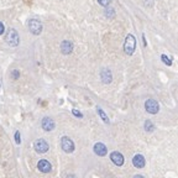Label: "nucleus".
Segmentation results:
<instances>
[{
  "instance_id": "a211bd4d",
  "label": "nucleus",
  "mask_w": 178,
  "mask_h": 178,
  "mask_svg": "<svg viewBox=\"0 0 178 178\" xmlns=\"http://www.w3.org/2000/svg\"><path fill=\"white\" fill-rule=\"evenodd\" d=\"M110 1L111 0H98V2H99V5H101V6H109V4H110Z\"/></svg>"
},
{
  "instance_id": "9b49d317",
  "label": "nucleus",
  "mask_w": 178,
  "mask_h": 178,
  "mask_svg": "<svg viewBox=\"0 0 178 178\" xmlns=\"http://www.w3.org/2000/svg\"><path fill=\"white\" fill-rule=\"evenodd\" d=\"M100 78H101V81H103L104 84H109L113 81V74H111V72L108 68H104L100 72Z\"/></svg>"
},
{
  "instance_id": "412c9836",
  "label": "nucleus",
  "mask_w": 178,
  "mask_h": 178,
  "mask_svg": "<svg viewBox=\"0 0 178 178\" xmlns=\"http://www.w3.org/2000/svg\"><path fill=\"white\" fill-rule=\"evenodd\" d=\"M72 113H73V115H76L77 118H83V114H82L81 111H78L77 109H73V110H72Z\"/></svg>"
},
{
  "instance_id": "20e7f679",
  "label": "nucleus",
  "mask_w": 178,
  "mask_h": 178,
  "mask_svg": "<svg viewBox=\"0 0 178 178\" xmlns=\"http://www.w3.org/2000/svg\"><path fill=\"white\" fill-rule=\"evenodd\" d=\"M29 30L33 35H40L42 32V24L36 19H31L29 21Z\"/></svg>"
},
{
  "instance_id": "f03ea898",
  "label": "nucleus",
  "mask_w": 178,
  "mask_h": 178,
  "mask_svg": "<svg viewBox=\"0 0 178 178\" xmlns=\"http://www.w3.org/2000/svg\"><path fill=\"white\" fill-rule=\"evenodd\" d=\"M5 41H6L7 45H10L12 47H16L20 42V37H19L17 31L15 29H10L6 33V36H5Z\"/></svg>"
},
{
  "instance_id": "1a4fd4ad",
  "label": "nucleus",
  "mask_w": 178,
  "mask_h": 178,
  "mask_svg": "<svg viewBox=\"0 0 178 178\" xmlns=\"http://www.w3.org/2000/svg\"><path fill=\"white\" fill-rule=\"evenodd\" d=\"M37 168H38L42 173H48V172H51L52 166H51V163H50L47 160H41V161L37 163Z\"/></svg>"
},
{
  "instance_id": "39448f33",
  "label": "nucleus",
  "mask_w": 178,
  "mask_h": 178,
  "mask_svg": "<svg viewBox=\"0 0 178 178\" xmlns=\"http://www.w3.org/2000/svg\"><path fill=\"white\" fill-rule=\"evenodd\" d=\"M145 109H146V111L150 113V114H157L158 110H160V105H158V103H157L156 100L149 99V100H146V103H145Z\"/></svg>"
},
{
  "instance_id": "9d476101",
  "label": "nucleus",
  "mask_w": 178,
  "mask_h": 178,
  "mask_svg": "<svg viewBox=\"0 0 178 178\" xmlns=\"http://www.w3.org/2000/svg\"><path fill=\"white\" fill-rule=\"evenodd\" d=\"M72 51H73V43L68 40H65L61 43V52L63 55H69V53H72Z\"/></svg>"
},
{
  "instance_id": "4468645a",
  "label": "nucleus",
  "mask_w": 178,
  "mask_h": 178,
  "mask_svg": "<svg viewBox=\"0 0 178 178\" xmlns=\"http://www.w3.org/2000/svg\"><path fill=\"white\" fill-rule=\"evenodd\" d=\"M96 111H98V114H99V116L101 118V120L105 122V124H109V119H108V116H106V114L103 111V109L101 108H96Z\"/></svg>"
},
{
  "instance_id": "f3484780",
  "label": "nucleus",
  "mask_w": 178,
  "mask_h": 178,
  "mask_svg": "<svg viewBox=\"0 0 178 178\" xmlns=\"http://www.w3.org/2000/svg\"><path fill=\"white\" fill-rule=\"evenodd\" d=\"M161 60L163 61V63H165L166 66H172V60H171L170 57H167L166 55H162V56H161Z\"/></svg>"
},
{
  "instance_id": "6ab92c4d",
  "label": "nucleus",
  "mask_w": 178,
  "mask_h": 178,
  "mask_svg": "<svg viewBox=\"0 0 178 178\" xmlns=\"http://www.w3.org/2000/svg\"><path fill=\"white\" fill-rule=\"evenodd\" d=\"M11 77H12L14 79H17V78L20 77V72H19L17 69H14V71L11 72Z\"/></svg>"
},
{
  "instance_id": "393cba45",
  "label": "nucleus",
  "mask_w": 178,
  "mask_h": 178,
  "mask_svg": "<svg viewBox=\"0 0 178 178\" xmlns=\"http://www.w3.org/2000/svg\"><path fill=\"white\" fill-rule=\"evenodd\" d=\"M67 178H76V176H74V175H68Z\"/></svg>"
},
{
  "instance_id": "4be33fe9",
  "label": "nucleus",
  "mask_w": 178,
  "mask_h": 178,
  "mask_svg": "<svg viewBox=\"0 0 178 178\" xmlns=\"http://www.w3.org/2000/svg\"><path fill=\"white\" fill-rule=\"evenodd\" d=\"M154 0H145V6H152Z\"/></svg>"
},
{
  "instance_id": "b1692460",
  "label": "nucleus",
  "mask_w": 178,
  "mask_h": 178,
  "mask_svg": "<svg viewBox=\"0 0 178 178\" xmlns=\"http://www.w3.org/2000/svg\"><path fill=\"white\" fill-rule=\"evenodd\" d=\"M134 178H144V176H141V175H136V176H134Z\"/></svg>"
},
{
  "instance_id": "423d86ee",
  "label": "nucleus",
  "mask_w": 178,
  "mask_h": 178,
  "mask_svg": "<svg viewBox=\"0 0 178 178\" xmlns=\"http://www.w3.org/2000/svg\"><path fill=\"white\" fill-rule=\"evenodd\" d=\"M48 149H50V146H48V144L43 139H40V140H37L35 142V150L38 154H45V152L48 151Z\"/></svg>"
},
{
  "instance_id": "aec40b11",
  "label": "nucleus",
  "mask_w": 178,
  "mask_h": 178,
  "mask_svg": "<svg viewBox=\"0 0 178 178\" xmlns=\"http://www.w3.org/2000/svg\"><path fill=\"white\" fill-rule=\"evenodd\" d=\"M15 142H16L17 145H20V142H21V137H20V131H16V132H15Z\"/></svg>"
},
{
  "instance_id": "f8f14e48",
  "label": "nucleus",
  "mask_w": 178,
  "mask_h": 178,
  "mask_svg": "<svg viewBox=\"0 0 178 178\" xmlns=\"http://www.w3.org/2000/svg\"><path fill=\"white\" fill-rule=\"evenodd\" d=\"M94 152H95L98 156H105V155L108 154V149H106V146H105L104 144L98 142V144L94 145Z\"/></svg>"
},
{
  "instance_id": "7ed1b4c3",
  "label": "nucleus",
  "mask_w": 178,
  "mask_h": 178,
  "mask_svg": "<svg viewBox=\"0 0 178 178\" xmlns=\"http://www.w3.org/2000/svg\"><path fill=\"white\" fill-rule=\"evenodd\" d=\"M61 146H62L63 151L67 152V154H71V152L74 151V142L68 136H63L61 139Z\"/></svg>"
},
{
  "instance_id": "ddd939ff",
  "label": "nucleus",
  "mask_w": 178,
  "mask_h": 178,
  "mask_svg": "<svg viewBox=\"0 0 178 178\" xmlns=\"http://www.w3.org/2000/svg\"><path fill=\"white\" fill-rule=\"evenodd\" d=\"M132 165L136 168H144L145 167V158L142 155H135L132 158Z\"/></svg>"
},
{
  "instance_id": "5701e85b",
  "label": "nucleus",
  "mask_w": 178,
  "mask_h": 178,
  "mask_svg": "<svg viewBox=\"0 0 178 178\" xmlns=\"http://www.w3.org/2000/svg\"><path fill=\"white\" fill-rule=\"evenodd\" d=\"M4 31H5V27H4V24L0 21V35H2L4 33Z\"/></svg>"
},
{
  "instance_id": "6e6552de",
  "label": "nucleus",
  "mask_w": 178,
  "mask_h": 178,
  "mask_svg": "<svg viewBox=\"0 0 178 178\" xmlns=\"http://www.w3.org/2000/svg\"><path fill=\"white\" fill-rule=\"evenodd\" d=\"M110 160L116 166H122L124 165V156L120 152H118V151H114V152L110 154Z\"/></svg>"
},
{
  "instance_id": "f257e3e1",
  "label": "nucleus",
  "mask_w": 178,
  "mask_h": 178,
  "mask_svg": "<svg viewBox=\"0 0 178 178\" xmlns=\"http://www.w3.org/2000/svg\"><path fill=\"white\" fill-rule=\"evenodd\" d=\"M135 48H136V38L134 37V35L129 33L126 36V40H125V43H124V51H125L126 55L131 56L135 52Z\"/></svg>"
},
{
  "instance_id": "2eb2a0df",
  "label": "nucleus",
  "mask_w": 178,
  "mask_h": 178,
  "mask_svg": "<svg viewBox=\"0 0 178 178\" xmlns=\"http://www.w3.org/2000/svg\"><path fill=\"white\" fill-rule=\"evenodd\" d=\"M145 130H146L147 132H152V131L155 130V126H154V124H152L150 120H146V121H145Z\"/></svg>"
},
{
  "instance_id": "0eeeda50",
  "label": "nucleus",
  "mask_w": 178,
  "mask_h": 178,
  "mask_svg": "<svg viewBox=\"0 0 178 178\" xmlns=\"http://www.w3.org/2000/svg\"><path fill=\"white\" fill-rule=\"evenodd\" d=\"M41 125H42V129H43L45 131H52V130L55 129V126H56L53 119H51L50 116L43 118L42 121H41Z\"/></svg>"
},
{
  "instance_id": "dca6fc26",
  "label": "nucleus",
  "mask_w": 178,
  "mask_h": 178,
  "mask_svg": "<svg viewBox=\"0 0 178 178\" xmlns=\"http://www.w3.org/2000/svg\"><path fill=\"white\" fill-rule=\"evenodd\" d=\"M105 16L109 17V19H113L115 16V10L113 7H106L105 9Z\"/></svg>"
}]
</instances>
